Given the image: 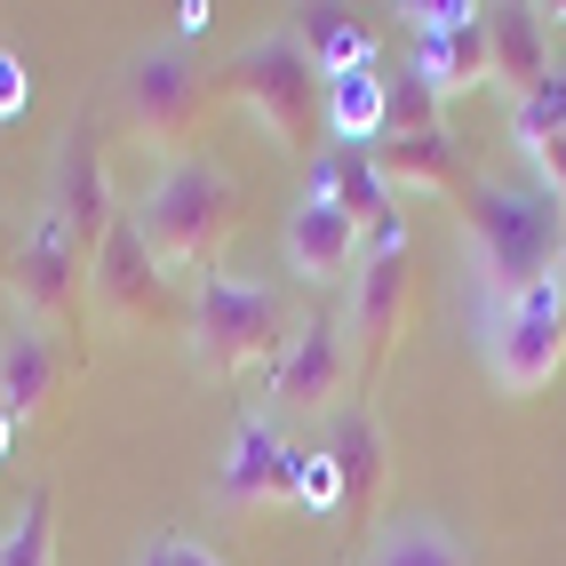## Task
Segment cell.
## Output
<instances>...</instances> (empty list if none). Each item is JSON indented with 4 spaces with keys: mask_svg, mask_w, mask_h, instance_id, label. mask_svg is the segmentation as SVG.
<instances>
[{
    "mask_svg": "<svg viewBox=\"0 0 566 566\" xmlns=\"http://www.w3.org/2000/svg\"><path fill=\"white\" fill-rule=\"evenodd\" d=\"M455 232H463V295H471V319H495L503 304L535 295L558 272L566 208L543 192V184L471 176V192L455 200Z\"/></svg>",
    "mask_w": 566,
    "mask_h": 566,
    "instance_id": "obj_1",
    "label": "cell"
},
{
    "mask_svg": "<svg viewBox=\"0 0 566 566\" xmlns=\"http://www.w3.org/2000/svg\"><path fill=\"white\" fill-rule=\"evenodd\" d=\"M128 223H136V240L153 248L168 272L208 280V272H223V248H232V232L248 223V192H240V176L223 160L184 153L128 200Z\"/></svg>",
    "mask_w": 566,
    "mask_h": 566,
    "instance_id": "obj_2",
    "label": "cell"
},
{
    "mask_svg": "<svg viewBox=\"0 0 566 566\" xmlns=\"http://www.w3.org/2000/svg\"><path fill=\"white\" fill-rule=\"evenodd\" d=\"M287 295L272 280H240V272H208L184 295V352L208 384H232L248 367H272L287 352Z\"/></svg>",
    "mask_w": 566,
    "mask_h": 566,
    "instance_id": "obj_3",
    "label": "cell"
},
{
    "mask_svg": "<svg viewBox=\"0 0 566 566\" xmlns=\"http://www.w3.org/2000/svg\"><path fill=\"white\" fill-rule=\"evenodd\" d=\"M216 96H232L255 112V128L280 144L287 160H304L319 144V104H327V81L312 72V56L295 49V32H263L248 41L232 64L216 72Z\"/></svg>",
    "mask_w": 566,
    "mask_h": 566,
    "instance_id": "obj_4",
    "label": "cell"
},
{
    "mask_svg": "<svg viewBox=\"0 0 566 566\" xmlns=\"http://www.w3.org/2000/svg\"><path fill=\"white\" fill-rule=\"evenodd\" d=\"M479 359L495 375V391L535 399L566 367V295L543 280L535 295H518V304H503L495 319H479Z\"/></svg>",
    "mask_w": 566,
    "mask_h": 566,
    "instance_id": "obj_5",
    "label": "cell"
},
{
    "mask_svg": "<svg viewBox=\"0 0 566 566\" xmlns=\"http://www.w3.org/2000/svg\"><path fill=\"white\" fill-rule=\"evenodd\" d=\"M208 104H216V81L184 49L160 41V49H136L128 56V120H136V136L153 144V153L184 160V144L200 136Z\"/></svg>",
    "mask_w": 566,
    "mask_h": 566,
    "instance_id": "obj_6",
    "label": "cell"
},
{
    "mask_svg": "<svg viewBox=\"0 0 566 566\" xmlns=\"http://www.w3.org/2000/svg\"><path fill=\"white\" fill-rule=\"evenodd\" d=\"M81 280H88V248L72 240V223L41 200L32 223H24V240H17V255H9V312L49 319L64 335L81 319Z\"/></svg>",
    "mask_w": 566,
    "mask_h": 566,
    "instance_id": "obj_7",
    "label": "cell"
},
{
    "mask_svg": "<svg viewBox=\"0 0 566 566\" xmlns=\"http://www.w3.org/2000/svg\"><path fill=\"white\" fill-rule=\"evenodd\" d=\"M88 295L112 327H184V304H176V272L136 240V223L120 208V223L104 232L96 263H88Z\"/></svg>",
    "mask_w": 566,
    "mask_h": 566,
    "instance_id": "obj_8",
    "label": "cell"
},
{
    "mask_svg": "<svg viewBox=\"0 0 566 566\" xmlns=\"http://www.w3.org/2000/svg\"><path fill=\"white\" fill-rule=\"evenodd\" d=\"M295 463H304V447L280 439L272 407H248L240 423H232V439H223L216 471H208V503H216V511H232V518L272 511V503L295 495Z\"/></svg>",
    "mask_w": 566,
    "mask_h": 566,
    "instance_id": "obj_9",
    "label": "cell"
},
{
    "mask_svg": "<svg viewBox=\"0 0 566 566\" xmlns=\"http://www.w3.org/2000/svg\"><path fill=\"white\" fill-rule=\"evenodd\" d=\"M352 327L344 312H304L287 335V352L272 359V407L280 415H327V407H344L352 399Z\"/></svg>",
    "mask_w": 566,
    "mask_h": 566,
    "instance_id": "obj_10",
    "label": "cell"
},
{
    "mask_svg": "<svg viewBox=\"0 0 566 566\" xmlns=\"http://www.w3.org/2000/svg\"><path fill=\"white\" fill-rule=\"evenodd\" d=\"M399 17L415 32V72L439 88V104L495 81V32H486V9H471V0H415V9H399Z\"/></svg>",
    "mask_w": 566,
    "mask_h": 566,
    "instance_id": "obj_11",
    "label": "cell"
},
{
    "mask_svg": "<svg viewBox=\"0 0 566 566\" xmlns=\"http://www.w3.org/2000/svg\"><path fill=\"white\" fill-rule=\"evenodd\" d=\"M49 208L72 223V240H81V248H88V263H96L104 232L120 223V200H112L104 144H96V120H88V112H72V120H64V144H56V176H49Z\"/></svg>",
    "mask_w": 566,
    "mask_h": 566,
    "instance_id": "obj_12",
    "label": "cell"
},
{
    "mask_svg": "<svg viewBox=\"0 0 566 566\" xmlns=\"http://www.w3.org/2000/svg\"><path fill=\"white\" fill-rule=\"evenodd\" d=\"M407 304H415V272H407V255L391 263H359L352 272V359H359V384H375V375L391 367L399 352V335H407Z\"/></svg>",
    "mask_w": 566,
    "mask_h": 566,
    "instance_id": "obj_13",
    "label": "cell"
},
{
    "mask_svg": "<svg viewBox=\"0 0 566 566\" xmlns=\"http://www.w3.org/2000/svg\"><path fill=\"white\" fill-rule=\"evenodd\" d=\"M56 391H64V344H56V327L9 312V327H0V407L17 415V431H32L56 407Z\"/></svg>",
    "mask_w": 566,
    "mask_h": 566,
    "instance_id": "obj_14",
    "label": "cell"
},
{
    "mask_svg": "<svg viewBox=\"0 0 566 566\" xmlns=\"http://www.w3.org/2000/svg\"><path fill=\"white\" fill-rule=\"evenodd\" d=\"M280 255L304 287H335L344 272H359V223L335 208L327 192H304L280 223Z\"/></svg>",
    "mask_w": 566,
    "mask_h": 566,
    "instance_id": "obj_15",
    "label": "cell"
},
{
    "mask_svg": "<svg viewBox=\"0 0 566 566\" xmlns=\"http://www.w3.org/2000/svg\"><path fill=\"white\" fill-rule=\"evenodd\" d=\"M335 463H344V526H384V495H391V439L375 423V407H344L335 415Z\"/></svg>",
    "mask_w": 566,
    "mask_h": 566,
    "instance_id": "obj_16",
    "label": "cell"
},
{
    "mask_svg": "<svg viewBox=\"0 0 566 566\" xmlns=\"http://www.w3.org/2000/svg\"><path fill=\"white\" fill-rule=\"evenodd\" d=\"M375 168H384V184H391V192H447V200H463V192H471V168H463V144H455V128L384 136V144H375Z\"/></svg>",
    "mask_w": 566,
    "mask_h": 566,
    "instance_id": "obj_17",
    "label": "cell"
},
{
    "mask_svg": "<svg viewBox=\"0 0 566 566\" xmlns=\"http://www.w3.org/2000/svg\"><path fill=\"white\" fill-rule=\"evenodd\" d=\"M359 566H471V543L439 511H399V518H384L367 535Z\"/></svg>",
    "mask_w": 566,
    "mask_h": 566,
    "instance_id": "obj_18",
    "label": "cell"
},
{
    "mask_svg": "<svg viewBox=\"0 0 566 566\" xmlns=\"http://www.w3.org/2000/svg\"><path fill=\"white\" fill-rule=\"evenodd\" d=\"M295 49L312 56V72L335 88V81H352V72H375V32L344 9H295Z\"/></svg>",
    "mask_w": 566,
    "mask_h": 566,
    "instance_id": "obj_19",
    "label": "cell"
},
{
    "mask_svg": "<svg viewBox=\"0 0 566 566\" xmlns=\"http://www.w3.org/2000/svg\"><path fill=\"white\" fill-rule=\"evenodd\" d=\"M304 192H327L335 208L359 223V232H367V223H384V216H399V192L384 184L375 153H335V144H327V153L312 160V184H304Z\"/></svg>",
    "mask_w": 566,
    "mask_h": 566,
    "instance_id": "obj_20",
    "label": "cell"
},
{
    "mask_svg": "<svg viewBox=\"0 0 566 566\" xmlns=\"http://www.w3.org/2000/svg\"><path fill=\"white\" fill-rule=\"evenodd\" d=\"M486 32H495V81L511 96H526L558 64L551 56V32H543V9H486Z\"/></svg>",
    "mask_w": 566,
    "mask_h": 566,
    "instance_id": "obj_21",
    "label": "cell"
},
{
    "mask_svg": "<svg viewBox=\"0 0 566 566\" xmlns=\"http://www.w3.org/2000/svg\"><path fill=\"white\" fill-rule=\"evenodd\" d=\"M0 566H56V495L49 486H24L17 518L0 526Z\"/></svg>",
    "mask_w": 566,
    "mask_h": 566,
    "instance_id": "obj_22",
    "label": "cell"
},
{
    "mask_svg": "<svg viewBox=\"0 0 566 566\" xmlns=\"http://www.w3.org/2000/svg\"><path fill=\"white\" fill-rule=\"evenodd\" d=\"M551 136H566V64H551L526 96H511V144L518 153H535Z\"/></svg>",
    "mask_w": 566,
    "mask_h": 566,
    "instance_id": "obj_23",
    "label": "cell"
},
{
    "mask_svg": "<svg viewBox=\"0 0 566 566\" xmlns=\"http://www.w3.org/2000/svg\"><path fill=\"white\" fill-rule=\"evenodd\" d=\"M295 511L312 518H344V463H335V447H304V463H295Z\"/></svg>",
    "mask_w": 566,
    "mask_h": 566,
    "instance_id": "obj_24",
    "label": "cell"
},
{
    "mask_svg": "<svg viewBox=\"0 0 566 566\" xmlns=\"http://www.w3.org/2000/svg\"><path fill=\"white\" fill-rule=\"evenodd\" d=\"M423 128H447L439 120V88L407 64L399 81H391V136H423Z\"/></svg>",
    "mask_w": 566,
    "mask_h": 566,
    "instance_id": "obj_25",
    "label": "cell"
},
{
    "mask_svg": "<svg viewBox=\"0 0 566 566\" xmlns=\"http://www.w3.org/2000/svg\"><path fill=\"white\" fill-rule=\"evenodd\" d=\"M32 112V64H24V49H0V128H17Z\"/></svg>",
    "mask_w": 566,
    "mask_h": 566,
    "instance_id": "obj_26",
    "label": "cell"
},
{
    "mask_svg": "<svg viewBox=\"0 0 566 566\" xmlns=\"http://www.w3.org/2000/svg\"><path fill=\"white\" fill-rule=\"evenodd\" d=\"M526 168H535V184H543V192L566 208V136H551V144H535V153H518Z\"/></svg>",
    "mask_w": 566,
    "mask_h": 566,
    "instance_id": "obj_27",
    "label": "cell"
},
{
    "mask_svg": "<svg viewBox=\"0 0 566 566\" xmlns=\"http://www.w3.org/2000/svg\"><path fill=\"white\" fill-rule=\"evenodd\" d=\"M168 566H232L216 543H200V535H168Z\"/></svg>",
    "mask_w": 566,
    "mask_h": 566,
    "instance_id": "obj_28",
    "label": "cell"
},
{
    "mask_svg": "<svg viewBox=\"0 0 566 566\" xmlns=\"http://www.w3.org/2000/svg\"><path fill=\"white\" fill-rule=\"evenodd\" d=\"M208 0H184V9H176V41H200V32H208Z\"/></svg>",
    "mask_w": 566,
    "mask_h": 566,
    "instance_id": "obj_29",
    "label": "cell"
},
{
    "mask_svg": "<svg viewBox=\"0 0 566 566\" xmlns=\"http://www.w3.org/2000/svg\"><path fill=\"white\" fill-rule=\"evenodd\" d=\"M136 566H168V535H153V543H144V551H136Z\"/></svg>",
    "mask_w": 566,
    "mask_h": 566,
    "instance_id": "obj_30",
    "label": "cell"
},
{
    "mask_svg": "<svg viewBox=\"0 0 566 566\" xmlns=\"http://www.w3.org/2000/svg\"><path fill=\"white\" fill-rule=\"evenodd\" d=\"M9 447H17V415L0 407V463H9Z\"/></svg>",
    "mask_w": 566,
    "mask_h": 566,
    "instance_id": "obj_31",
    "label": "cell"
},
{
    "mask_svg": "<svg viewBox=\"0 0 566 566\" xmlns=\"http://www.w3.org/2000/svg\"><path fill=\"white\" fill-rule=\"evenodd\" d=\"M551 287H558V295H566V240H558V272H551Z\"/></svg>",
    "mask_w": 566,
    "mask_h": 566,
    "instance_id": "obj_32",
    "label": "cell"
},
{
    "mask_svg": "<svg viewBox=\"0 0 566 566\" xmlns=\"http://www.w3.org/2000/svg\"><path fill=\"white\" fill-rule=\"evenodd\" d=\"M543 17H551V24H566V0H558V9H543Z\"/></svg>",
    "mask_w": 566,
    "mask_h": 566,
    "instance_id": "obj_33",
    "label": "cell"
}]
</instances>
